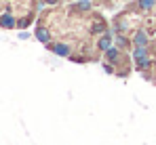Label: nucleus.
<instances>
[{"instance_id":"1","label":"nucleus","mask_w":156,"mask_h":145,"mask_svg":"<svg viewBox=\"0 0 156 145\" xmlns=\"http://www.w3.org/2000/svg\"><path fill=\"white\" fill-rule=\"evenodd\" d=\"M55 53L61 55V57H66V55H68V47H66V44H57V47H55Z\"/></svg>"},{"instance_id":"2","label":"nucleus","mask_w":156,"mask_h":145,"mask_svg":"<svg viewBox=\"0 0 156 145\" xmlns=\"http://www.w3.org/2000/svg\"><path fill=\"white\" fill-rule=\"evenodd\" d=\"M0 25H4V27H13V19H11V17H9V15H4V17H2V19H0Z\"/></svg>"},{"instance_id":"3","label":"nucleus","mask_w":156,"mask_h":145,"mask_svg":"<svg viewBox=\"0 0 156 145\" xmlns=\"http://www.w3.org/2000/svg\"><path fill=\"white\" fill-rule=\"evenodd\" d=\"M38 40H42V42H47V40H49V34H47L44 29H38Z\"/></svg>"},{"instance_id":"4","label":"nucleus","mask_w":156,"mask_h":145,"mask_svg":"<svg viewBox=\"0 0 156 145\" xmlns=\"http://www.w3.org/2000/svg\"><path fill=\"white\" fill-rule=\"evenodd\" d=\"M152 2H154V0H141V4H144V6H152Z\"/></svg>"}]
</instances>
